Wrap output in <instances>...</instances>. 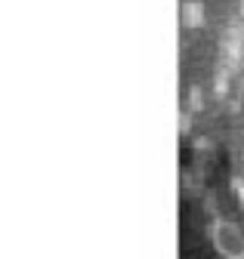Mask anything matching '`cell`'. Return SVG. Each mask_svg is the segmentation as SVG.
<instances>
[{
    "mask_svg": "<svg viewBox=\"0 0 244 259\" xmlns=\"http://www.w3.org/2000/svg\"><path fill=\"white\" fill-rule=\"evenodd\" d=\"M213 244L226 259H244V232L235 222H217L213 225Z\"/></svg>",
    "mask_w": 244,
    "mask_h": 259,
    "instance_id": "1",
    "label": "cell"
}]
</instances>
